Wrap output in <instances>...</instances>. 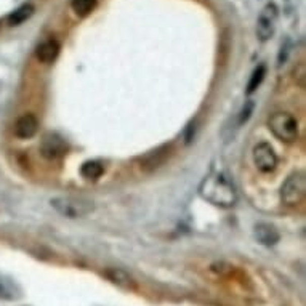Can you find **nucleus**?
<instances>
[{
  "label": "nucleus",
  "instance_id": "obj_5",
  "mask_svg": "<svg viewBox=\"0 0 306 306\" xmlns=\"http://www.w3.org/2000/svg\"><path fill=\"white\" fill-rule=\"evenodd\" d=\"M277 18H279V10L274 4H268L262 13L258 16L257 21V35L262 42L270 40L276 32Z\"/></svg>",
  "mask_w": 306,
  "mask_h": 306
},
{
  "label": "nucleus",
  "instance_id": "obj_1",
  "mask_svg": "<svg viewBox=\"0 0 306 306\" xmlns=\"http://www.w3.org/2000/svg\"><path fill=\"white\" fill-rule=\"evenodd\" d=\"M199 196L221 209L233 207L237 200V192L233 181L223 173H210L199 186Z\"/></svg>",
  "mask_w": 306,
  "mask_h": 306
},
{
  "label": "nucleus",
  "instance_id": "obj_16",
  "mask_svg": "<svg viewBox=\"0 0 306 306\" xmlns=\"http://www.w3.org/2000/svg\"><path fill=\"white\" fill-rule=\"evenodd\" d=\"M72 10L79 16H87L95 10L96 0H72L71 2Z\"/></svg>",
  "mask_w": 306,
  "mask_h": 306
},
{
  "label": "nucleus",
  "instance_id": "obj_10",
  "mask_svg": "<svg viewBox=\"0 0 306 306\" xmlns=\"http://www.w3.org/2000/svg\"><path fill=\"white\" fill-rule=\"evenodd\" d=\"M255 237L258 239L260 244H263L266 247L276 245L281 240V234L274 226L266 225V223H260L255 228Z\"/></svg>",
  "mask_w": 306,
  "mask_h": 306
},
{
  "label": "nucleus",
  "instance_id": "obj_19",
  "mask_svg": "<svg viewBox=\"0 0 306 306\" xmlns=\"http://www.w3.org/2000/svg\"><path fill=\"white\" fill-rule=\"evenodd\" d=\"M7 293H8V292H7V289L4 287L2 281H0V298H10V296H8Z\"/></svg>",
  "mask_w": 306,
  "mask_h": 306
},
{
  "label": "nucleus",
  "instance_id": "obj_15",
  "mask_svg": "<svg viewBox=\"0 0 306 306\" xmlns=\"http://www.w3.org/2000/svg\"><path fill=\"white\" fill-rule=\"evenodd\" d=\"M266 76V66L265 64H260V66L252 72V76H250V80L247 83V93H253V91L262 85V82Z\"/></svg>",
  "mask_w": 306,
  "mask_h": 306
},
{
  "label": "nucleus",
  "instance_id": "obj_13",
  "mask_svg": "<svg viewBox=\"0 0 306 306\" xmlns=\"http://www.w3.org/2000/svg\"><path fill=\"white\" fill-rule=\"evenodd\" d=\"M103 172H105V167L98 161H88L80 167V175L85 180H90V181L98 180L101 175H103Z\"/></svg>",
  "mask_w": 306,
  "mask_h": 306
},
{
  "label": "nucleus",
  "instance_id": "obj_7",
  "mask_svg": "<svg viewBox=\"0 0 306 306\" xmlns=\"http://www.w3.org/2000/svg\"><path fill=\"white\" fill-rule=\"evenodd\" d=\"M253 162L257 165V169L263 173H270L277 167V156L271 144H268L265 141L258 143L253 147Z\"/></svg>",
  "mask_w": 306,
  "mask_h": 306
},
{
  "label": "nucleus",
  "instance_id": "obj_11",
  "mask_svg": "<svg viewBox=\"0 0 306 306\" xmlns=\"http://www.w3.org/2000/svg\"><path fill=\"white\" fill-rule=\"evenodd\" d=\"M170 149H172V146L167 144V146H162V147H159V149L149 152L141 161V169L143 170H154V169H157V167H161L167 161V157L170 156Z\"/></svg>",
  "mask_w": 306,
  "mask_h": 306
},
{
  "label": "nucleus",
  "instance_id": "obj_6",
  "mask_svg": "<svg viewBox=\"0 0 306 306\" xmlns=\"http://www.w3.org/2000/svg\"><path fill=\"white\" fill-rule=\"evenodd\" d=\"M68 152L66 140L55 132H48L42 136L40 141V156L47 161H58Z\"/></svg>",
  "mask_w": 306,
  "mask_h": 306
},
{
  "label": "nucleus",
  "instance_id": "obj_9",
  "mask_svg": "<svg viewBox=\"0 0 306 306\" xmlns=\"http://www.w3.org/2000/svg\"><path fill=\"white\" fill-rule=\"evenodd\" d=\"M37 130H39V120L34 114L27 113L16 120L13 132L15 136L21 138V140H27V138H32L37 133Z\"/></svg>",
  "mask_w": 306,
  "mask_h": 306
},
{
  "label": "nucleus",
  "instance_id": "obj_14",
  "mask_svg": "<svg viewBox=\"0 0 306 306\" xmlns=\"http://www.w3.org/2000/svg\"><path fill=\"white\" fill-rule=\"evenodd\" d=\"M32 15H34V7L31 4L21 5L20 8H16V10L10 16H8V24H10V26H20L26 20H29Z\"/></svg>",
  "mask_w": 306,
  "mask_h": 306
},
{
  "label": "nucleus",
  "instance_id": "obj_4",
  "mask_svg": "<svg viewBox=\"0 0 306 306\" xmlns=\"http://www.w3.org/2000/svg\"><path fill=\"white\" fill-rule=\"evenodd\" d=\"M306 196V175L304 172H296L287 178L281 188V200L285 206L293 207L304 200Z\"/></svg>",
  "mask_w": 306,
  "mask_h": 306
},
{
  "label": "nucleus",
  "instance_id": "obj_8",
  "mask_svg": "<svg viewBox=\"0 0 306 306\" xmlns=\"http://www.w3.org/2000/svg\"><path fill=\"white\" fill-rule=\"evenodd\" d=\"M105 277L111 281L114 285H117L122 290H135L136 289V281L132 274H128L122 268H106L103 271Z\"/></svg>",
  "mask_w": 306,
  "mask_h": 306
},
{
  "label": "nucleus",
  "instance_id": "obj_18",
  "mask_svg": "<svg viewBox=\"0 0 306 306\" xmlns=\"http://www.w3.org/2000/svg\"><path fill=\"white\" fill-rule=\"evenodd\" d=\"M300 72L298 71H295V80H296V83L301 87V88H304V79H306V71H304V64L301 63L300 64Z\"/></svg>",
  "mask_w": 306,
  "mask_h": 306
},
{
  "label": "nucleus",
  "instance_id": "obj_17",
  "mask_svg": "<svg viewBox=\"0 0 306 306\" xmlns=\"http://www.w3.org/2000/svg\"><path fill=\"white\" fill-rule=\"evenodd\" d=\"M252 113H253V103H252V101H248V103H245L244 108L240 109V113L237 116V125L245 124L247 120L250 119V116H252Z\"/></svg>",
  "mask_w": 306,
  "mask_h": 306
},
{
  "label": "nucleus",
  "instance_id": "obj_12",
  "mask_svg": "<svg viewBox=\"0 0 306 306\" xmlns=\"http://www.w3.org/2000/svg\"><path fill=\"white\" fill-rule=\"evenodd\" d=\"M58 55H60V45L57 40H53V39L45 40L43 43H40L39 48H37V52H35L37 60H39L40 63H45V64L53 63L58 58Z\"/></svg>",
  "mask_w": 306,
  "mask_h": 306
},
{
  "label": "nucleus",
  "instance_id": "obj_2",
  "mask_svg": "<svg viewBox=\"0 0 306 306\" xmlns=\"http://www.w3.org/2000/svg\"><path fill=\"white\" fill-rule=\"evenodd\" d=\"M50 203L61 217H66V218H82L95 210L93 202L82 197H72V196L53 197Z\"/></svg>",
  "mask_w": 306,
  "mask_h": 306
},
{
  "label": "nucleus",
  "instance_id": "obj_3",
  "mask_svg": "<svg viewBox=\"0 0 306 306\" xmlns=\"http://www.w3.org/2000/svg\"><path fill=\"white\" fill-rule=\"evenodd\" d=\"M268 127L273 132V135L277 140L285 141V143H293L298 138V120H296L289 113H274L270 119H268Z\"/></svg>",
  "mask_w": 306,
  "mask_h": 306
}]
</instances>
